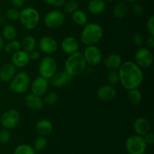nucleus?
I'll use <instances>...</instances> for the list:
<instances>
[{
	"mask_svg": "<svg viewBox=\"0 0 154 154\" xmlns=\"http://www.w3.org/2000/svg\"><path fill=\"white\" fill-rule=\"evenodd\" d=\"M120 83L126 90L138 88L144 80V73L134 61L123 62L118 69Z\"/></svg>",
	"mask_w": 154,
	"mask_h": 154,
	"instance_id": "f257e3e1",
	"label": "nucleus"
},
{
	"mask_svg": "<svg viewBox=\"0 0 154 154\" xmlns=\"http://www.w3.org/2000/svg\"><path fill=\"white\" fill-rule=\"evenodd\" d=\"M103 34V29L99 24L87 23L81 30V41L86 46L96 45L102 40Z\"/></svg>",
	"mask_w": 154,
	"mask_h": 154,
	"instance_id": "f03ea898",
	"label": "nucleus"
},
{
	"mask_svg": "<svg viewBox=\"0 0 154 154\" xmlns=\"http://www.w3.org/2000/svg\"><path fill=\"white\" fill-rule=\"evenodd\" d=\"M87 65L83 53L77 51L69 55L66 60L65 71L72 77L78 76L84 73L87 69Z\"/></svg>",
	"mask_w": 154,
	"mask_h": 154,
	"instance_id": "7ed1b4c3",
	"label": "nucleus"
},
{
	"mask_svg": "<svg viewBox=\"0 0 154 154\" xmlns=\"http://www.w3.org/2000/svg\"><path fill=\"white\" fill-rule=\"evenodd\" d=\"M19 21L23 27L26 30H32L35 29L40 23V13L35 8H25L20 11Z\"/></svg>",
	"mask_w": 154,
	"mask_h": 154,
	"instance_id": "20e7f679",
	"label": "nucleus"
},
{
	"mask_svg": "<svg viewBox=\"0 0 154 154\" xmlns=\"http://www.w3.org/2000/svg\"><path fill=\"white\" fill-rule=\"evenodd\" d=\"M31 84L30 75L26 72L21 71L15 74L11 80L9 90L16 94H24L29 89Z\"/></svg>",
	"mask_w": 154,
	"mask_h": 154,
	"instance_id": "39448f33",
	"label": "nucleus"
},
{
	"mask_svg": "<svg viewBox=\"0 0 154 154\" xmlns=\"http://www.w3.org/2000/svg\"><path fill=\"white\" fill-rule=\"evenodd\" d=\"M125 145L129 154H144L147 146L144 137L135 134L127 137Z\"/></svg>",
	"mask_w": 154,
	"mask_h": 154,
	"instance_id": "423d86ee",
	"label": "nucleus"
},
{
	"mask_svg": "<svg viewBox=\"0 0 154 154\" xmlns=\"http://www.w3.org/2000/svg\"><path fill=\"white\" fill-rule=\"evenodd\" d=\"M58 66L55 59L51 56H46L39 63L38 72L41 76L49 80L57 72Z\"/></svg>",
	"mask_w": 154,
	"mask_h": 154,
	"instance_id": "0eeeda50",
	"label": "nucleus"
},
{
	"mask_svg": "<svg viewBox=\"0 0 154 154\" xmlns=\"http://www.w3.org/2000/svg\"><path fill=\"white\" fill-rule=\"evenodd\" d=\"M66 17L64 13L60 10H52L48 11L44 17V24L51 30H56L64 24Z\"/></svg>",
	"mask_w": 154,
	"mask_h": 154,
	"instance_id": "6e6552de",
	"label": "nucleus"
},
{
	"mask_svg": "<svg viewBox=\"0 0 154 154\" xmlns=\"http://www.w3.org/2000/svg\"><path fill=\"white\" fill-rule=\"evenodd\" d=\"M153 54L149 48L141 47L135 54V63L141 69L150 67L153 63Z\"/></svg>",
	"mask_w": 154,
	"mask_h": 154,
	"instance_id": "1a4fd4ad",
	"label": "nucleus"
},
{
	"mask_svg": "<svg viewBox=\"0 0 154 154\" xmlns=\"http://www.w3.org/2000/svg\"><path fill=\"white\" fill-rule=\"evenodd\" d=\"M20 113L16 109H9L6 110L0 118V123L5 129L15 128L20 120Z\"/></svg>",
	"mask_w": 154,
	"mask_h": 154,
	"instance_id": "9d476101",
	"label": "nucleus"
},
{
	"mask_svg": "<svg viewBox=\"0 0 154 154\" xmlns=\"http://www.w3.org/2000/svg\"><path fill=\"white\" fill-rule=\"evenodd\" d=\"M85 61L87 64L90 66H98L103 59L102 51L96 45L87 46L83 52Z\"/></svg>",
	"mask_w": 154,
	"mask_h": 154,
	"instance_id": "9b49d317",
	"label": "nucleus"
},
{
	"mask_svg": "<svg viewBox=\"0 0 154 154\" xmlns=\"http://www.w3.org/2000/svg\"><path fill=\"white\" fill-rule=\"evenodd\" d=\"M41 52L51 56L55 54L59 48L58 42L54 37L50 36H42L37 44Z\"/></svg>",
	"mask_w": 154,
	"mask_h": 154,
	"instance_id": "f8f14e48",
	"label": "nucleus"
},
{
	"mask_svg": "<svg viewBox=\"0 0 154 154\" xmlns=\"http://www.w3.org/2000/svg\"><path fill=\"white\" fill-rule=\"evenodd\" d=\"M48 88L49 80L39 75L35 78L33 81H31L29 88L31 90V93L42 97L47 93Z\"/></svg>",
	"mask_w": 154,
	"mask_h": 154,
	"instance_id": "ddd939ff",
	"label": "nucleus"
},
{
	"mask_svg": "<svg viewBox=\"0 0 154 154\" xmlns=\"http://www.w3.org/2000/svg\"><path fill=\"white\" fill-rule=\"evenodd\" d=\"M117 96V90L114 86L107 84L99 87L97 90V97L103 102L112 101Z\"/></svg>",
	"mask_w": 154,
	"mask_h": 154,
	"instance_id": "4468645a",
	"label": "nucleus"
},
{
	"mask_svg": "<svg viewBox=\"0 0 154 154\" xmlns=\"http://www.w3.org/2000/svg\"><path fill=\"white\" fill-rule=\"evenodd\" d=\"M60 48L62 51L68 55L79 51L80 44L78 39L73 36H67L62 40L60 43Z\"/></svg>",
	"mask_w": 154,
	"mask_h": 154,
	"instance_id": "2eb2a0df",
	"label": "nucleus"
},
{
	"mask_svg": "<svg viewBox=\"0 0 154 154\" xmlns=\"http://www.w3.org/2000/svg\"><path fill=\"white\" fill-rule=\"evenodd\" d=\"M30 61L29 53L24 50L20 49L12 54L11 63L16 68L26 67Z\"/></svg>",
	"mask_w": 154,
	"mask_h": 154,
	"instance_id": "dca6fc26",
	"label": "nucleus"
},
{
	"mask_svg": "<svg viewBox=\"0 0 154 154\" xmlns=\"http://www.w3.org/2000/svg\"><path fill=\"white\" fill-rule=\"evenodd\" d=\"M24 104L28 109L35 111L42 110L45 106V102L42 97L32 93L27 94L24 98Z\"/></svg>",
	"mask_w": 154,
	"mask_h": 154,
	"instance_id": "f3484780",
	"label": "nucleus"
},
{
	"mask_svg": "<svg viewBox=\"0 0 154 154\" xmlns=\"http://www.w3.org/2000/svg\"><path fill=\"white\" fill-rule=\"evenodd\" d=\"M72 79V77L66 71L57 72L51 79L50 82L54 88H61L69 84Z\"/></svg>",
	"mask_w": 154,
	"mask_h": 154,
	"instance_id": "a211bd4d",
	"label": "nucleus"
},
{
	"mask_svg": "<svg viewBox=\"0 0 154 154\" xmlns=\"http://www.w3.org/2000/svg\"><path fill=\"white\" fill-rule=\"evenodd\" d=\"M17 73V68L11 62L5 63L0 66V80L3 82H9Z\"/></svg>",
	"mask_w": 154,
	"mask_h": 154,
	"instance_id": "6ab92c4d",
	"label": "nucleus"
},
{
	"mask_svg": "<svg viewBox=\"0 0 154 154\" xmlns=\"http://www.w3.org/2000/svg\"><path fill=\"white\" fill-rule=\"evenodd\" d=\"M133 130L135 134L144 137L150 131V122L146 118L142 117V116L137 118L134 121Z\"/></svg>",
	"mask_w": 154,
	"mask_h": 154,
	"instance_id": "aec40b11",
	"label": "nucleus"
},
{
	"mask_svg": "<svg viewBox=\"0 0 154 154\" xmlns=\"http://www.w3.org/2000/svg\"><path fill=\"white\" fill-rule=\"evenodd\" d=\"M123 63L122 57L118 54H110L104 59V65L109 70H118Z\"/></svg>",
	"mask_w": 154,
	"mask_h": 154,
	"instance_id": "412c9836",
	"label": "nucleus"
},
{
	"mask_svg": "<svg viewBox=\"0 0 154 154\" xmlns=\"http://www.w3.org/2000/svg\"><path fill=\"white\" fill-rule=\"evenodd\" d=\"M54 130V125L53 123L48 119H41L36 123L35 131L39 136H46L50 135Z\"/></svg>",
	"mask_w": 154,
	"mask_h": 154,
	"instance_id": "4be33fe9",
	"label": "nucleus"
},
{
	"mask_svg": "<svg viewBox=\"0 0 154 154\" xmlns=\"http://www.w3.org/2000/svg\"><path fill=\"white\" fill-rule=\"evenodd\" d=\"M106 8V2L104 0H90L87 5L89 12L93 15H99Z\"/></svg>",
	"mask_w": 154,
	"mask_h": 154,
	"instance_id": "5701e85b",
	"label": "nucleus"
},
{
	"mask_svg": "<svg viewBox=\"0 0 154 154\" xmlns=\"http://www.w3.org/2000/svg\"><path fill=\"white\" fill-rule=\"evenodd\" d=\"M129 11V5L125 2H120L114 5L112 12L114 18L117 19H122L127 15Z\"/></svg>",
	"mask_w": 154,
	"mask_h": 154,
	"instance_id": "b1692460",
	"label": "nucleus"
},
{
	"mask_svg": "<svg viewBox=\"0 0 154 154\" xmlns=\"http://www.w3.org/2000/svg\"><path fill=\"white\" fill-rule=\"evenodd\" d=\"M17 36V30L16 27L12 24H6L4 26L2 30V37L4 40L11 41L14 39H16Z\"/></svg>",
	"mask_w": 154,
	"mask_h": 154,
	"instance_id": "393cba45",
	"label": "nucleus"
},
{
	"mask_svg": "<svg viewBox=\"0 0 154 154\" xmlns=\"http://www.w3.org/2000/svg\"><path fill=\"white\" fill-rule=\"evenodd\" d=\"M21 43V48L26 52L29 53L34 51L37 48V41L33 36H26L23 39Z\"/></svg>",
	"mask_w": 154,
	"mask_h": 154,
	"instance_id": "a878e982",
	"label": "nucleus"
},
{
	"mask_svg": "<svg viewBox=\"0 0 154 154\" xmlns=\"http://www.w3.org/2000/svg\"><path fill=\"white\" fill-rule=\"evenodd\" d=\"M72 19L74 24L80 27H84L88 23V18H87V14L79 9L72 14Z\"/></svg>",
	"mask_w": 154,
	"mask_h": 154,
	"instance_id": "bb28decb",
	"label": "nucleus"
},
{
	"mask_svg": "<svg viewBox=\"0 0 154 154\" xmlns=\"http://www.w3.org/2000/svg\"><path fill=\"white\" fill-rule=\"evenodd\" d=\"M127 100L132 105H138L142 100V93L138 88L128 90Z\"/></svg>",
	"mask_w": 154,
	"mask_h": 154,
	"instance_id": "cd10ccee",
	"label": "nucleus"
},
{
	"mask_svg": "<svg viewBox=\"0 0 154 154\" xmlns=\"http://www.w3.org/2000/svg\"><path fill=\"white\" fill-rule=\"evenodd\" d=\"M5 51L8 54H13V53L16 52L18 50L21 49V43L20 41L17 40V39H14V40L9 41L8 42L7 44L5 45L4 47Z\"/></svg>",
	"mask_w": 154,
	"mask_h": 154,
	"instance_id": "c85d7f7f",
	"label": "nucleus"
},
{
	"mask_svg": "<svg viewBox=\"0 0 154 154\" xmlns=\"http://www.w3.org/2000/svg\"><path fill=\"white\" fill-rule=\"evenodd\" d=\"M36 152L32 146L29 144H20L15 148L14 154H35Z\"/></svg>",
	"mask_w": 154,
	"mask_h": 154,
	"instance_id": "c756f323",
	"label": "nucleus"
},
{
	"mask_svg": "<svg viewBox=\"0 0 154 154\" xmlns=\"http://www.w3.org/2000/svg\"><path fill=\"white\" fill-rule=\"evenodd\" d=\"M63 7L66 13L72 14H73L74 12L79 9V3L75 1V0H69V1L65 2L64 5Z\"/></svg>",
	"mask_w": 154,
	"mask_h": 154,
	"instance_id": "7c9ffc66",
	"label": "nucleus"
},
{
	"mask_svg": "<svg viewBox=\"0 0 154 154\" xmlns=\"http://www.w3.org/2000/svg\"><path fill=\"white\" fill-rule=\"evenodd\" d=\"M48 145V140H47L46 137H43V136H38L35 140H34L33 143V148L37 151H42L45 149Z\"/></svg>",
	"mask_w": 154,
	"mask_h": 154,
	"instance_id": "2f4dec72",
	"label": "nucleus"
},
{
	"mask_svg": "<svg viewBox=\"0 0 154 154\" xmlns=\"http://www.w3.org/2000/svg\"><path fill=\"white\" fill-rule=\"evenodd\" d=\"M43 100L45 104H47L48 105H54V104H57V101H58L59 95L55 91L48 92V93L46 94V95H45V99Z\"/></svg>",
	"mask_w": 154,
	"mask_h": 154,
	"instance_id": "473e14b6",
	"label": "nucleus"
},
{
	"mask_svg": "<svg viewBox=\"0 0 154 154\" xmlns=\"http://www.w3.org/2000/svg\"><path fill=\"white\" fill-rule=\"evenodd\" d=\"M107 79L109 85L113 86L117 85L120 83V78H119L118 71L117 70H109L107 75Z\"/></svg>",
	"mask_w": 154,
	"mask_h": 154,
	"instance_id": "72a5a7b5",
	"label": "nucleus"
},
{
	"mask_svg": "<svg viewBox=\"0 0 154 154\" xmlns=\"http://www.w3.org/2000/svg\"><path fill=\"white\" fill-rule=\"evenodd\" d=\"M5 18L11 21H18L20 18V11L15 8H8L5 12Z\"/></svg>",
	"mask_w": 154,
	"mask_h": 154,
	"instance_id": "f704fd0d",
	"label": "nucleus"
},
{
	"mask_svg": "<svg viewBox=\"0 0 154 154\" xmlns=\"http://www.w3.org/2000/svg\"><path fill=\"white\" fill-rule=\"evenodd\" d=\"M132 42H133V44L135 46L138 47V48L143 47L144 42H145V39H144V37L142 33H138H138H135L133 35V36H132Z\"/></svg>",
	"mask_w": 154,
	"mask_h": 154,
	"instance_id": "c9c22d12",
	"label": "nucleus"
},
{
	"mask_svg": "<svg viewBox=\"0 0 154 154\" xmlns=\"http://www.w3.org/2000/svg\"><path fill=\"white\" fill-rule=\"evenodd\" d=\"M11 132L8 129H4L0 131V143L2 144H6L8 143L11 140Z\"/></svg>",
	"mask_w": 154,
	"mask_h": 154,
	"instance_id": "e433bc0d",
	"label": "nucleus"
},
{
	"mask_svg": "<svg viewBox=\"0 0 154 154\" xmlns=\"http://www.w3.org/2000/svg\"><path fill=\"white\" fill-rule=\"evenodd\" d=\"M147 30L150 36H154V16L152 15L147 21Z\"/></svg>",
	"mask_w": 154,
	"mask_h": 154,
	"instance_id": "4c0bfd02",
	"label": "nucleus"
},
{
	"mask_svg": "<svg viewBox=\"0 0 154 154\" xmlns=\"http://www.w3.org/2000/svg\"><path fill=\"white\" fill-rule=\"evenodd\" d=\"M46 4L49 5L54 6V7L60 8L63 7L64 5L66 0H43Z\"/></svg>",
	"mask_w": 154,
	"mask_h": 154,
	"instance_id": "58836bf2",
	"label": "nucleus"
},
{
	"mask_svg": "<svg viewBox=\"0 0 154 154\" xmlns=\"http://www.w3.org/2000/svg\"><path fill=\"white\" fill-rule=\"evenodd\" d=\"M132 5V10L135 14H136L137 16H141L144 14V8L141 5L138 3H134Z\"/></svg>",
	"mask_w": 154,
	"mask_h": 154,
	"instance_id": "ea45409f",
	"label": "nucleus"
},
{
	"mask_svg": "<svg viewBox=\"0 0 154 154\" xmlns=\"http://www.w3.org/2000/svg\"><path fill=\"white\" fill-rule=\"evenodd\" d=\"M144 138L147 145H153L154 143V134L151 131H150L146 135H144Z\"/></svg>",
	"mask_w": 154,
	"mask_h": 154,
	"instance_id": "a19ab883",
	"label": "nucleus"
},
{
	"mask_svg": "<svg viewBox=\"0 0 154 154\" xmlns=\"http://www.w3.org/2000/svg\"><path fill=\"white\" fill-rule=\"evenodd\" d=\"M11 2L13 8L19 9L23 7L24 5H25L26 0H11Z\"/></svg>",
	"mask_w": 154,
	"mask_h": 154,
	"instance_id": "79ce46f5",
	"label": "nucleus"
},
{
	"mask_svg": "<svg viewBox=\"0 0 154 154\" xmlns=\"http://www.w3.org/2000/svg\"><path fill=\"white\" fill-rule=\"evenodd\" d=\"M29 55L30 60H37L40 57V52L35 49L29 53Z\"/></svg>",
	"mask_w": 154,
	"mask_h": 154,
	"instance_id": "37998d69",
	"label": "nucleus"
},
{
	"mask_svg": "<svg viewBox=\"0 0 154 154\" xmlns=\"http://www.w3.org/2000/svg\"><path fill=\"white\" fill-rule=\"evenodd\" d=\"M146 44H147V48H154V36H150L148 37L146 40Z\"/></svg>",
	"mask_w": 154,
	"mask_h": 154,
	"instance_id": "c03bdc74",
	"label": "nucleus"
},
{
	"mask_svg": "<svg viewBox=\"0 0 154 154\" xmlns=\"http://www.w3.org/2000/svg\"><path fill=\"white\" fill-rule=\"evenodd\" d=\"M5 41L3 39V38L0 36V51H2V49H4V47H5Z\"/></svg>",
	"mask_w": 154,
	"mask_h": 154,
	"instance_id": "a18cd8bd",
	"label": "nucleus"
},
{
	"mask_svg": "<svg viewBox=\"0 0 154 154\" xmlns=\"http://www.w3.org/2000/svg\"><path fill=\"white\" fill-rule=\"evenodd\" d=\"M138 0H123V2H125L126 3L129 4H134V3H136V2Z\"/></svg>",
	"mask_w": 154,
	"mask_h": 154,
	"instance_id": "49530a36",
	"label": "nucleus"
},
{
	"mask_svg": "<svg viewBox=\"0 0 154 154\" xmlns=\"http://www.w3.org/2000/svg\"><path fill=\"white\" fill-rule=\"evenodd\" d=\"M5 21V19L4 17L2 16V15L0 14V25H2V24H4Z\"/></svg>",
	"mask_w": 154,
	"mask_h": 154,
	"instance_id": "de8ad7c7",
	"label": "nucleus"
},
{
	"mask_svg": "<svg viewBox=\"0 0 154 154\" xmlns=\"http://www.w3.org/2000/svg\"><path fill=\"white\" fill-rule=\"evenodd\" d=\"M104 1H105V2H111L114 1V0H104Z\"/></svg>",
	"mask_w": 154,
	"mask_h": 154,
	"instance_id": "09e8293b",
	"label": "nucleus"
},
{
	"mask_svg": "<svg viewBox=\"0 0 154 154\" xmlns=\"http://www.w3.org/2000/svg\"><path fill=\"white\" fill-rule=\"evenodd\" d=\"M1 11H2V7H1V4H0V14H1Z\"/></svg>",
	"mask_w": 154,
	"mask_h": 154,
	"instance_id": "8fccbe9b",
	"label": "nucleus"
}]
</instances>
